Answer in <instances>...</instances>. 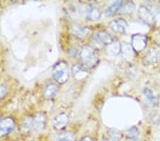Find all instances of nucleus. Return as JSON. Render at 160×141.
Here are the masks:
<instances>
[{
	"mask_svg": "<svg viewBox=\"0 0 160 141\" xmlns=\"http://www.w3.org/2000/svg\"><path fill=\"white\" fill-rule=\"evenodd\" d=\"M46 123V117L44 114L38 113L34 117H29L23 121L22 128L25 131L40 132L43 130Z\"/></svg>",
	"mask_w": 160,
	"mask_h": 141,
	"instance_id": "1",
	"label": "nucleus"
},
{
	"mask_svg": "<svg viewBox=\"0 0 160 141\" xmlns=\"http://www.w3.org/2000/svg\"><path fill=\"white\" fill-rule=\"evenodd\" d=\"M79 57L82 65L89 68L96 64L98 58L93 48L90 46H84L79 52Z\"/></svg>",
	"mask_w": 160,
	"mask_h": 141,
	"instance_id": "2",
	"label": "nucleus"
},
{
	"mask_svg": "<svg viewBox=\"0 0 160 141\" xmlns=\"http://www.w3.org/2000/svg\"><path fill=\"white\" fill-rule=\"evenodd\" d=\"M52 76L57 83L63 84L66 83L69 78V70L65 61H59L53 66Z\"/></svg>",
	"mask_w": 160,
	"mask_h": 141,
	"instance_id": "3",
	"label": "nucleus"
},
{
	"mask_svg": "<svg viewBox=\"0 0 160 141\" xmlns=\"http://www.w3.org/2000/svg\"><path fill=\"white\" fill-rule=\"evenodd\" d=\"M115 42V37L105 31H100L92 37L93 44L98 47H102L103 45L108 46Z\"/></svg>",
	"mask_w": 160,
	"mask_h": 141,
	"instance_id": "4",
	"label": "nucleus"
},
{
	"mask_svg": "<svg viewBox=\"0 0 160 141\" xmlns=\"http://www.w3.org/2000/svg\"><path fill=\"white\" fill-rule=\"evenodd\" d=\"M131 45L132 49L136 53H140L148 45V39L144 35L142 34H135L132 37Z\"/></svg>",
	"mask_w": 160,
	"mask_h": 141,
	"instance_id": "5",
	"label": "nucleus"
},
{
	"mask_svg": "<svg viewBox=\"0 0 160 141\" xmlns=\"http://www.w3.org/2000/svg\"><path fill=\"white\" fill-rule=\"evenodd\" d=\"M15 127V122L12 118L7 117L0 120V138L6 136Z\"/></svg>",
	"mask_w": 160,
	"mask_h": 141,
	"instance_id": "6",
	"label": "nucleus"
},
{
	"mask_svg": "<svg viewBox=\"0 0 160 141\" xmlns=\"http://www.w3.org/2000/svg\"><path fill=\"white\" fill-rule=\"evenodd\" d=\"M73 34L78 39L83 40L90 34V29L88 27L80 24H73L71 27Z\"/></svg>",
	"mask_w": 160,
	"mask_h": 141,
	"instance_id": "7",
	"label": "nucleus"
},
{
	"mask_svg": "<svg viewBox=\"0 0 160 141\" xmlns=\"http://www.w3.org/2000/svg\"><path fill=\"white\" fill-rule=\"evenodd\" d=\"M138 16L142 21L148 24H152L155 22V17L148 7L141 6L138 9Z\"/></svg>",
	"mask_w": 160,
	"mask_h": 141,
	"instance_id": "8",
	"label": "nucleus"
},
{
	"mask_svg": "<svg viewBox=\"0 0 160 141\" xmlns=\"http://www.w3.org/2000/svg\"><path fill=\"white\" fill-rule=\"evenodd\" d=\"M110 27L112 31L118 34H124L128 28V22L122 18L116 19L110 23Z\"/></svg>",
	"mask_w": 160,
	"mask_h": 141,
	"instance_id": "9",
	"label": "nucleus"
},
{
	"mask_svg": "<svg viewBox=\"0 0 160 141\" xmlns=\"http://www.w3.org/2000/svg\"><path fill=\"white\" fill-rule=\"evenodd\" d=\"M69 123V116L65 113H62L58 115L53 119V127L56 130H63L65 128Z\"/></svg>",
	"mask_w": 160,
	"mask_h": 141,
	"instance_id": "10",
	"label": "nucleus"
},
{
	"mask_svg": "<svg viewBox=\"0 0 160 141\" xmlns=\"http://www.w3.org/2000/svg\"><path fill=\"white\" fill-rule=\"evenodd\" d=\"M71 73L73 78L78 81H81L82 79L86 78L88 76V70L87 68L82 66V64H76L73 66L71 68Z\"/></svg>",
	"mask_w": 160,
	"mask_h": 141,
	"instance_id": "11",
	"label": "nucleus"
},
{
	"mask_svg": "<svg viewBox=\"0 0 160 141\" xmlns=\"http://www.w3.org/2000/svg\"><path fill=\"white\" fill-rule=\"evenodd\" d=\"M158 61V51L155 48L152 47L148 51L143 58V63L145 65H152Z\"/></svg>",
	"mask_w": 160,
	"mask_h": 141,
	"instance_id": "12",
	"label": "nucleus"
},
{
	"mask_svg": "<svg viewBox=\"0 0 160 141\" xmlns=\"http://www.w3.org/2000/svg\"><path fill=\"white\" fill-rule=\"evenodd\" d=\"M101 17V11L96 7H90L87 10L86 19L89 21H97Z\"/></svg>",
	"mask_w": 160,
	"mask_h": 141,
	"instance_id": "13",
	"label": "nucleus"
},
{
	"mask_svg": "<svg viewBox=\"0 0 160 141\" xmlns=\"http://www.w3.org/2000/svg\"><path fill=\"white\" fill-rule=\"evenodd\" d=\"M58 86L54 83H50L46 86L43 91V97L46 99H52L58 92Z\"/></svg>",
	"mask_w": 160,
	"mask_h": 141,
	"instance_id": "14",
	"label": "nucleus"
},
{
	"mask_svg": "<svg viewBox=\"0 0 160 141\" xmlns=\"http://www.w3.org/2000/svg\"><path fill=\"white\" fill-rule=\"evenodd\" d=\"M123 4H124L123 1H117L114 2V3H112L110 6L108 7L106 11H105V16L107 17L113 16V15L117 13V12L120 10Z\"/></svg>",
	"mask_w": 160,
	"mask_h": 141,
	"instance_id": "15",
	"label": "nucleus"
},
{
	"mask_svg": "<svg viewBox=\"0 0 160 141\" xmlns=\"http://www.w3.org/2000/svg\"><path fill=\"white\" fill-rule=\"evenodd\" d=\"M107 51L110 55L117 56L120 54L121 51H122V46H121V43L119 42H118V41H115V42H113L112 43L108 46Z\"/></svg>",
	"mask_w": 160,
	"mask_h": 141,
	"instance_id": "16",
	"label": "nucleus"
},
{
	"mask_svg": "<svg viewBox=\"0 0 160 141\" xmlns=\"http://www.w3.org/2000/svg\"><path fill=\"white\" fill-rule=\"evenodd\" d=\"M135 4L133 2H128L125 4L122 5V8L120 9V13L126 15L132 14L135 11Z\"/></svg>",
	"mask_w": 160,
	"mask_h": 141,
	"instance_id": "17",
	"label": "nucleus"
},
{
	"mask_svg": "<svg viewBox=\"0 0 160 141\" xmlns=\"http://www.w3.org/2000/svg\"><path fill=\"white\" fill-rule=\"evenodd\" d=\"M56 141H76V137L71 132H64L56 135Z\"/></svg>",
	"mask_w": 160,
	"mask_h": 141,
	"instance_id": "18",
	"label": "nucleus"
},
{
	"mask_svg": "<svg viewBox=\"0 0 160 141\" xmlns=\"http://www.w3.org/2000/svg\"><path fill=\"white\" fill-rule=\"evenodd\" d=\"M143 93L144 94V96H145L146 98L148 99V102L150 103V104L153 105V106L157 104L158 100H157V98L154 96L153 91H152L150 88H144Z\"/></svg>",
	"mask_w": 160,
	"mask_h": 141,
	"instance_id": "19",
	"label": "nucleus"
},
{
	"mask_svg": "<svg viewBox=\"0 0 160 141\" xmlns=\"http://www.w3.org/2000/svg\"><path fill=\"white\" fill-rule=\"evenodd\" d=\"M140 130L137 127L133 126L130 128V129L128 130V138L130 140L132 141H137V140L139 138L140 136Z\"/></svg>",
	"mask_w": 160,
	"mask_h": 141,
	"instance_id": "20",
	"label": "nucleus"
},
{
	"mask_svg": "<svg viewBox=\"0 0 160 141\" xmlns=\"http://www.w3.org/2000/svg\"><path fill=\"white\" fill-rule=\"evenodd\" d=\"M154 42L160 47V31H158L153 34Z\"/></svg>",
	"mask_w": 160,
	"mask_h": 141,
	"instance_id": "21",
	"label": "nucleus"
},
{
	"mask_svg": "<svg viewBox=\"0 0 160 141\" xmlns=\"http://www.w3.org/2000/svg\"><path fill=\"white\" fill-rule=\"evenodd\" d=\"M152 121L154 123V124H155L158 126H160V116L159 115H153L152 118Z\"/></svg>",
	"mask_w": 160,
	"mask_h": 141,
	"instance_id": "22",
	"label": "nucleus"
},
{
	"mask_svg": "<svg viewBox=\"0 0 160 141\" xmlns=\"http://www.w3.org/2000/svg\"><path fill=\"white\" fill-rule=\"evenodd\" d=\"M7 95V89L3 86H0V99L3 98Z\"/></svg>",
	"mask_w": 160,
	"mask_h": 141,
	"instance_id": "23",
	"label": "nucleus"
},
{
	"mask_svg": "<svg viewBox=\"0 0 160 141\" xmlns=\"http://www.w3.org/2000/svg\"><path fill=\"white\" fill-rule=\"evenodd\" d=\"M80 141H95L93 139H92V138H90V137H88V136H87V137H84V138H82V139L80 140Z\"/></svg>",
	"mask_w": 160,
	"mask_h": 141,
	"instance_id": "24",
	"label": "nucleus"
},
{
	"mask_svg": "<svg viewBox=\"0 0 160 141\" xmlns=\"http://www.w3.org/2000/svg\"><path fill=\"white\" fill-rule=\"evenodd\" d=\"M109 141H120V139H118V138H110V140Z\"/></svg>",
	"mask_w": 160,
	"mask_h": 141,
	"instance_id": "25",
	"label": "nucleus"
},
{
	"mask_svg": "<svg viewBox=\"0 0 160 141\" xmlns=\"http://www.w3.org/2000/svg\"><path fill=\"white\" fill-rule=\"evenodd\" d=\"M129 141H132V140H129Z\"/></svg>",
	"mask_w": 160,
	"mask_h": 141,
	"instance_id": "26",
	"label": "nucleus"
},
{
	"mask_svg": "<svg viewBox=\"0 0 160 141\" xmlns=\"http://www.w3.org/2000/svg\"><path fill=\"white\" fill-rule=\"evenodd\" d=\"M159 5H160V2H159Z\"/></svg>",
	"mask_w": 160,
	"mask_h": 141,
	"instance_id": "27",
	"label": "nucleus"
}]
</instances>
